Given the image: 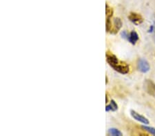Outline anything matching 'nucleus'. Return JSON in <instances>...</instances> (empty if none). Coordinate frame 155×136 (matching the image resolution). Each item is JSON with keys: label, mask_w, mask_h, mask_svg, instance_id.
<instances>
[{"label": "nucleus", "mask_w": 155, "mask_h": 136, "mask_svg": "<svg viewBox=\"0 0 155 136\" xmlns=\"http://www.w3.org/2000/svg\"><path fill=\"white\" fill-rule=\"evenodd\" d=\"M141 128H143V130L146 131L148 132L149 133H150V134L155 135V128H153L152 127H148V126H146V125L142 126Z\"/></svg>", "instance_id": "9"}, {"label": "nucleus", "mask_w": 155, "mask_h": 136, "mask_svg": "<svg viewBox=\"0 0 155 136\" xmlns=\"http://www.w3.org/2000/svg\"><path fill=\"white\" fill-rule=\"evenodd\" d=\"M106 83L107 84V83H108V79H107V76H106Z\"/></svg>", "instance_id": "15"}, {"label": "nucleus", "mask_w": 155, "mask_h": 136, "mask_svg": "<svg viewBox=\"0 0 155 136\" xmlns=\"http://www.w3.org/2000/svg\"><path fill=\"white\" fill-rule=\"evenodd\" d=\"M113 24L114 26L112 27L110 33L114 34H117L119 31V30L121 28L122 26H123V24H122L121 19L119 18H114L113 20Z\"/></svg>", "instance_id": "6"}, {"label": "nucleus", "mask_w": 155, "mask_h": 136, "mask_svg": "<svg viewBox=\"0 0 155 136\" xmlns=\"http://www.w3.org/2000/svg\"><path fill=\"white\" fill-rule=\"evenodd\" d=\"M144 90L146 92L155 98V83L150 80H146L144 82Z\"/></svg>", "instance_id": "2"}, {"label": "nucleus", "mask_w": 155, "mask_h": 136, "mask_svg": "<svg viewBox=\"0 0 155 136\" xmlns=\"http://www.w3.org/2000/svg\"><path fill=\"white\" fill-rule=\"evenodd\" d=\"M106 103H108V98H107V96H106Z\"/></svg>", "instance_id": "14"}, {"label": "nucleus", "mask_w": 155, "mask_h": 136, "mask_svg": "<svg viewBox=\"0 0 155 136\" xmlns=\"http://www.w3.org/2000/svg\"><path fill=\"white\" fill-rule=\"evenodd\" d=\"M129 20L135 25H139L143 22V18L139 14L136 12H131L128 16Z\"/></svg>", "instance_id": "5"}, {"label": "nucleus", "mask_w": 155, "mask_h": 136, "mask_svg": "<svg viewBox=\"0 0 155 136\" xmlns=\"http://www.w3.org/2000/svg\"><path fill=\"white\" fill-rule=\"evenodd\" d=\"M106 60L107 63L109 64V65L112 67L113 69L115 68L116 67H117L122 63L121 61H119L118 58L114 54L111 52H107L106 53Z\"/></svg>", "instance_id": "1"}, {"label": "nucleus", "mask_w": 155, "mask_h": 136, "mask_svg": "<svg viewBox=\"0 0 155 136\" xmlns=\"http://www.w3.org/2000/svg\"><path fill=\"white\" fill-rule=\"evenodd\" d=\"M106 111H107V112H108V111H112V107H111L110 104V105H107V106H106Z\"/></svg>", "instance_id": "12"}, {"label": "nucleus", "mask_w": 155, "mask_h": 136, "mask_svg": "<svg viewBox=\"0 0 155 136\" xmlns=\"http://www.w3.org/2000/svg\"><path fill=\"white\" fill-rule=\"evenodd\" d=\"M138 70L142 73H147L150 70V66L148 62L143 59H140L137 63Z\"/></svg>", "instance_id": "3"}, {"label": "nucleus", "mask_w": 155, "mask_h": 136, "mask_svg": "<svg viewBox=\"0 0 155 136\" xmlns=\"http://www.w3.org/2000/svg\"><path fill=\"white\" fill-rule=\"evenodd\" d=\"M154 30V26H150V28L148 32L149 33H152V31Z\"/></svg>", "instance_id": "13"}, {"label": "nucleus", "mask_w": 155, "mask_h": 136, "mask_svg": "<svg viewBox=\"0 0 155 136\" xmlns=\"http://www.w3.org/2000/svg\"><path fill=\"white\" fill-rule=\"evenodd\" d=\"M130 115L134 120L138 121V122H141L142 124H143V125H149L150 122H149L148 119L145 117V116L139 114V113H137V111H134V110H131L130 111Z\"/></svg>", "instance_id": "4"}, {"label": "nucleus", "mask_w": 155, "mask_h": 136, "mask_svg": "<svg viewBox=\"0 0 155 136\" xmlns=\"http://www.w3.org/2000/svg\"><path fill=\"white\" fill-rule=\"evenodd\" d=\"M108 135H113V136H122L123 134L119 130L115 128H111L108 129Z\"/></svg>", "instance_id": "8"}, {"label": "nucleus", "mask_w": 155, "mask_h": 136, "mask_svg": "<svg viewBox=\"0 0 155 136\" xmlns=\"http://www.w3.org/2000/svg\"><path fill=\"white\" fill-rule=\"evenodd\" d=\"M139 35L135 31H132L129 34L128 38H127V40L132 45H135L136 43L139 41Z\"/></svg>", "instance_id": "7"}, {"label": "nucleus", "mask_w": 155, "mask_h": 136, "mask_svg": "<svg viewBox=\"0 0 155 136\" xmlns=\"http://www.w3.org/2000/svg\"><path fill=\"white\" fill-rule=\"evenodd\" d=\"M121 36L122 37H123L124 39H127V38H128V36H129V34L127 33V31L126 30H124L123 32L121 33Z\"/></svg>", "instance_id": "11"}, {"label": "nucleus", "mask_w": 155, "mask_h": 136, "mask_svg": "<svg viewBox=\"0 0 155 136\" xmlns=\"http://www.w3.org/2000/svg\"><path fill=\"white\" fill-rule=\"evenodd\" d=\"M110 105L112 107V111H115L118 109V105H117V103L114 100H111L110 101Z\"/></svg>", "instance_id": "10"}]
</instances>
